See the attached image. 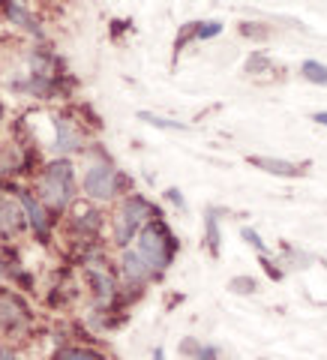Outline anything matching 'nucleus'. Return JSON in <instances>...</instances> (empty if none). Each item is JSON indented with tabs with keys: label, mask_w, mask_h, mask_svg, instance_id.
<instances>
[{
	"label": "nucleus",
	"mask_w": 327,
	"mask_h": 360,
	"mask_svg": "<svg viewBox=\"0 0 327 360\" xmlns=\"http://www.w3.org/2000/svg\"><path fill=\"white\" fill-rule=\"evenodd\" d=\"M139 258L144 264H148V270L153 274V270H162L168 262H172V252H174V243H172V234L165 231V225H148V229L141 231V240H139Z\"/></svg>",
	"instance_id": "1"
},
{
	"label": "nucleus",
	"mask_w": 327,
	"mask_h": 360,
	"mask_svg": "<svg viewBox=\"0 0 327 360\" xmlns=\"http://www.w3.org/2000/svg\"><path fill=\"white\" fill-rule=\"evenodd\" d=\"M39 193L51 207H66V201L72 198V168H70V162H51L49 168H45Z\"/></svg>",
	"instance_id": "2"
},
{
	"label": "nucleus",
	"mask_w": 327,
	"mask_h": 360,
	"mask_svg": "<svg viewBox=\"0 0 327 360\" xmlns=\"http://www.w3.org/2000/svg\"><path fill=\"white\" fill-rule=\"evenodd\" d=\"M150 217V205L144 198H129L127 205L120 207L117 219H115V234H117V243L127 246L132 240V234L141 229V222Z\"/></svg>",
	"instance_id": "3"
},
{
	"label": "nucleus",
	"mask_w": 327,
	"mask_h": 360,
	"mask_svg": "<svg viewBox=\"0 0 327 360\" xmlns=\"http://www.w3.org/2000/svg\"><path fill=\"white\" fill-rule=\"evenodd\" d=\"M117 189V174L111 165H94L84 174V193L90 198H111Z\"/></svg>",
	"instance_id": "4"
},
{
	"label": "nucleus",
	"mask_w": 327,
	"mask_h": 360,
	"mask_svg": "<svg viewBox=\"0 0 327 360\" xmlns=\"http://www.w3.org/2000/svg\"><path fill=\"white\" fill-rule=\"evenodd\" d=\"M250 162L255 168H262L267 174H279V177H295L300 168L295 162H286V160H270V156H250Z\"/></svg>",
	"instance_id": "5"
},
{
	"label": "nucleus",
	"mask_w": 327,
	"mask_h": 360,
	"mask_svg": "<svg viewBox=\"0 0 327 360\" xmlns=\"http://www.w3.org/2000/svg\"><path fill=\"white\" fill-rule=\"evenodd\" d=\"M82 148V135H78V129L72 127L66 117L58 120V150L60 153H70V150H78Z\"/></svg>",
	"instance_id": "6"
},
{
	"label": "nucleus",
	"mask_w": 327,
	"mask_h": 360,
	"mask_svg": "<svg viewBox=\"0 0 327 360\" xmlns=\"http://www.w3.org/2000/svg\"><path fill=\"white\" fill-rule=\"evenodd\" d=\"M18 225H21L18 205L9 198H0V234H13V231H18Z\"/></svg>",
	"instance_id": "7"
},
{
	"label": "nucleus",
	"mask_w": 327,
	"mask_h": 360,
	"mask_svg": "<svg viewBox=\"0 0 327 360\" xmlns=\"http://www.w3.org/2000/svg\"><path fill=\"white\" fill-rule=\"evenodd\" d=\"M0 319H4L6 324L25 321V307H21L13 295H6V291H0Z\"/></svg>",
	"instance_id": "8"
},
{
	"label": "nucleus",
	"mask_w": 327,
	"mask_h": 360,
	"mask_svg": "<svg viewBox=\"0 0 327 360\" xmlns=\"http://www.w3.org/2000/svg\"><path fill=\"white\" fill-rule=\"evenodd\" d=\"M123 270H127V276L132 279V283H141V279L150 276V270L139 258V252H127V255H123Z\"/></svg>",
	"instance_id": "9"
},
{
	"label": "nucleus",
	"mask_w": 327,
	"mask_h": 360,
	"mask_svg": "<svg viewBox=\"0 0 327 360\" xmlns=\"http://www.w3.org/2000/svg\"><path fill=\"white\" fill-rule=\"evenodd\" d=\"M21 205H25V210H27V217H30V225H33V229H37L39 234H45V229H49V222H45L42 207H39L30 195H25V193H21Z\"/></svg>",
	"instance_id": "10"
},
{
	"label": "nucleus",
	"mask_w": 327,
	"mask_h": 360,
	"mask_svg": "<svg viewBox=\"0 0 327 360\" xmlns=\"http://www.w3.org/2000/svg\"><path fill=\"white\" fill-rule=\"evenodd\" d=\"M300 72H303V78H309L315 84H327V66L319 60H303Z\"/></svg>",
	"instance_id": "11"
},
{
	"label": "nucleus",
	"mask_w": 327,
	"mask_h": 360,
	"mask_svg": "<svg viewBox=\"0 0 327 360\" xmlns=\"http://www.w3.org/2000/svg\"><path fill=\"white\" fill-rule=\"evenodd\" d=\"M6 9H9V18L18 21V25L25 27V30H30V33H37V37H39V25L33 21V15H30V13H25V9H21L18 4H9Z\"/></svg>",
	"instance_id": "12"
},
{
	"label": "nucleus",
	"mask_w": 327,
	"mask_h": 360,
	"mask_svg": "<svg viewBox=\"0 0 327 360\" xmlns=\"http://www.w3.org/2000/svg\"><path fill=\"white\" fill-rule=\"evenodd\" d=\"M139 117L150 127H160V129H184V123H174V120H165V117H156L150 111H139Z\"/></svg>",
	"instance_id": "13"
},
{
	"label": "nucleus",
	"mask_w": 327,
	"mask_h": 360,
	"mask_svg": "<svg viewBox=\"0 0 327 360\" xmlns=\"http://www.w3.org/2000/svg\"><path fill=\"white\" fill-rule=\"evenodd\" d=\"M60 360H103V354L87 352V348H66L60 352Z\"/></svg>",
	"instance_id": "14"
},
{
	"label": "nucleus",
	"mask_w": 327,
	"mask_h": 360,
	"mask_svg": "<svg viewBox=\"0 0 327 360\" xmlns=\"http://www.w3.org/2000/svg\"><path fill=\"white\" fill-rule=\"evenodd\" d=\"M217 33H222V25H219V21H207V25H201L195 30V37L198 39H210V37H217Z\"/></svg>",
	"instance_id": "15"
},
{
	"label": "nucleus",
	"mask_w": 327,
	"mask_h": 360,
	"mask_svg": "<svg viewBox=\"0 0 327 360\" xmlns=\"http://www.w3.org/2000/svg\"><path fill=\"white\" fill-rule=\"evenodd\" d=\"M207 238H210V250L217 252L219 250V231H217V217H213V213L207 217Z\"/></svg>",
	"instance_id": "16"
},
{
	"label": "nucleus",
	"mask_w": 327,
	"mask_h": 360,
	"mask_svg": "<svg viewBox=\"0 0 327 360\" xmlns=\"http://www.w3.org/2000/svg\"><path fill=\"white\" fill-rule=\"evenodd\" d=\"M241 234H243V240H246V243H252V246H255V250H258V252H264V240H262V238H258V234H255L252 229H243Z\"/></svg>",
	"instance_id": "17"
},
{
	"label": "nucleus",
	"mask_w": 327,
	"mask_h": 360,
	"mask_svg": "<svg viewBox=\"0 0 327 360\" xmlns=\"http://www.w3.org/2000/svg\"><path fill=\"white\" fill-rule=\"evenodd\" d=\"M231 288H234V291H252L255 283H252L250 276H238V279H231Z\"/></svg>",
	"instance_id": "18"
},
{
	"label": "nucleus",
	"mask_w": 327,
	"mask_h": 360,
	"mask_svg": "<svg viewBox=\"0 0 327 360\" xmlns=\"http://www.w3.org/2000/svg\"><path fill=\"white\" fill-rule=\"evenodd\" d=\"M312 120H319V123H324V127H327V111H315Z\"/></svg>",
	"instance_id": "19"
},
{
	"label": "nucleus",
	"mask_w": 327,
	"mask_h": 360,
	"mask_svg": "<svg viewBox=\"0 0 327 360\" xmlns=\"http://www.w3.org/2000/svg\"><path fill=\"white\" fill-rule=\"evenodd\" d=\"M0 360H15V354H9V352H4V348H0Z\"/></svg>",
	"instance_id": "20"
},
{
	"label": "nucleus",
	"mask_w": 327,
	"mask_h": 360,
	"mask_svg": "<svg viewBox=\"0 0 327 360\" xmlns=\"http://www.w3.org/2000/svg\"><path fill=\"white\" fill-rule=\"evenodd\" d=\"M165 354H162V348H156V354H153V360H162Z\"/></svg>",
	"instance_id": "21"
}]
</instances>
